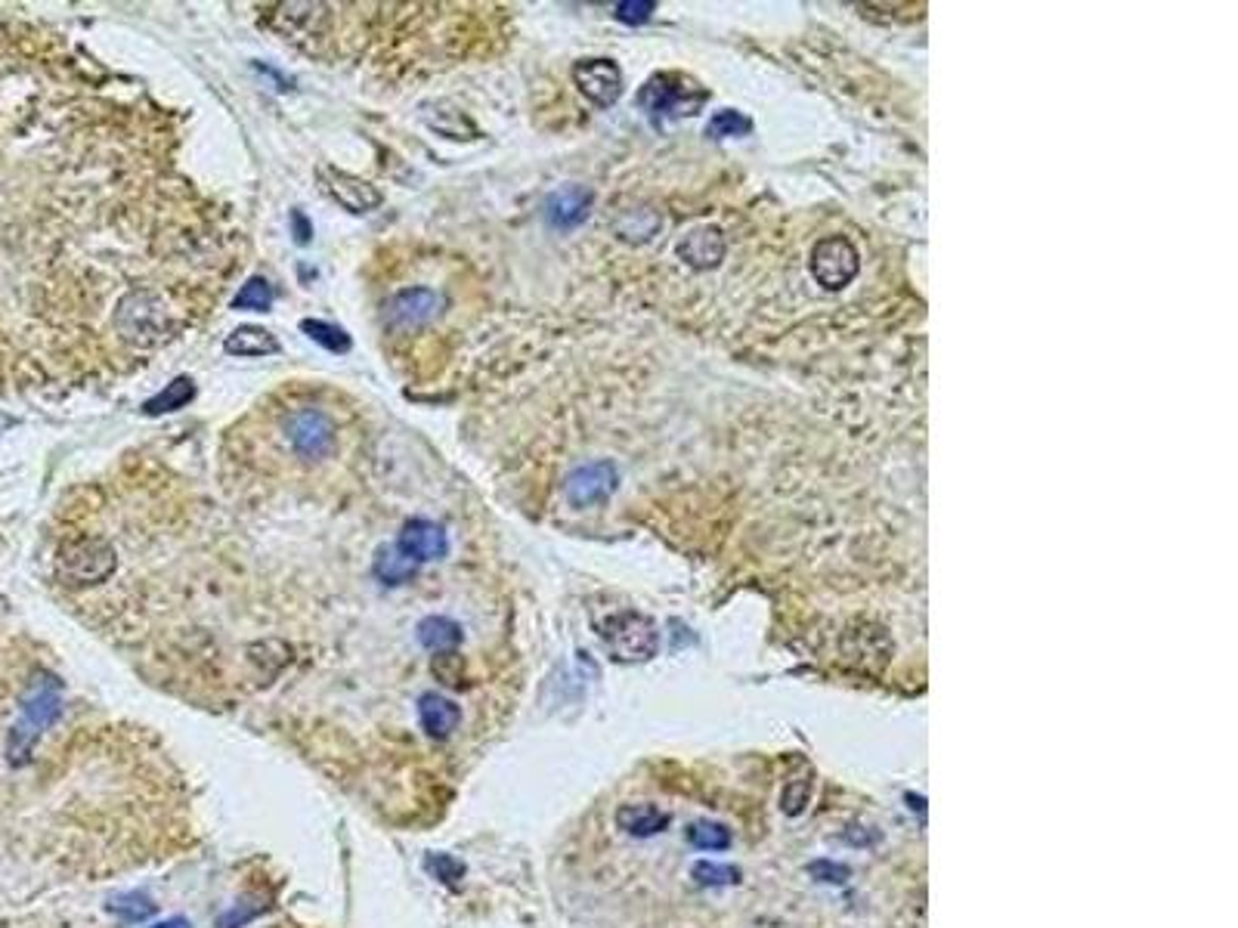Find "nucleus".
I'll use <instances>...</instances> for the list:
<instances>
[{
    "label": "nucleus",
    "mask_w": 1238,
    "mask_h": 928,
    "mask_svg": "<svg viewBox=\"0 0 1238 928\" xmlns=\"http://www.w3.org/2000/svg\"><path fill=\"white\" fill-rule=\"evenodd\" d=\"M693 880L700 882V885H706V888H722V885L737 882V870L734 866H719V863L700 861L693 866Z\"/></svg>",
    "instance_id": "obj_27"
},
{
    "label": "nucleus",
    "mask_w": 1238,
    "mask_h": 928,
    "mask_svg": "<svg viewBox=\"0 0 1238 928\" xmlns=\"http://www.w3.org/2000/svg\"><path fill=\"white\" fill-rule=\"evenodd\" d=\"M688 842L700 851H727L731 848V830L715 823V820H697L688 827Z\"/></svg>",
    "instance_id": "obj_21"
},
{
    "label": "nucleus",
    "mask_w": 1238,
    "mask_h": 928,
    "mask_svg": "<svg viewBox=\"0 0 1238 928\" xmlns=\"http://www.w3.org/2000/svg\"><path fill=\"white\" fill-rule=\"evenodd\" d=\"M657 7L654 3H642V0H626V3H616V19L626 22V25H642L650 19Z\"/></svg>",
    "instance_id": "obj_30"
},
{
    "label": "nucleus",
    "mask_w": 1238,
    "mask_h": 928,
    "mask_svg": "<svg viewBox=\"0 0 1238 928\" xmlns=\"http://www.w3.org/2000/svg\"><path fill=\"white\" fill-rule=\"evenodd\" d=\"M399 552L406 554L413 564H434V560H443L449 554V536L440 523L425 521V517H415L403 526V533L394 542Z\"/></svg>",
    "instance_id": "obj_11"
},
{
    "label": "nucleus",
    "mask_w": 1238,
    "mask_h": 928,
    "mask_svg": "<svg viewBox=\"0 0 1238 928\" xmlns=\"http://www.w3.org/2000/svg\"><path fill=\"white\" fill-rule=\"evenodd\" d=\"M601 637L616 663H644L660 651V632L654 619L642 613H616L601 625Z\"/></svg>",
    "instance_id": "obj_5"
},
{
    "label": "nucleus",
    "mask_w": 1238,
    "mask_h": 928,
    "mask_svg": "<svg viewBox=\"0 0 1238 928\" xmlns=\"http://www.w3.org/2000/svg\"><path fill=\"white\" fill-rule=\"evenodd\" d=\"M196 396V387H193V381L189 378H177V381H171L165 391L155 393L152 400H146V406H143V412L146 415H165V412H177V408H183L189 400Z\"/></svg>",
    "instance_id": "obj_20"
},
{
    "label": "nucleus",
    "mask_w": 1238,
    "mask_h": 928,
    "mask_svg": "<svg viewBox=\"0 0 1238 928\" xmlns=\"http://www.w3.org/2000/svg\"><path fill=\"white\" fill-rule=\"evenodd\" d=\"M415 637H418V644H421L425 651L446 653V651H456V647L462 644L464 632L456 619L425 616L418 622V629H415Z\"/></svg>",
    "instance_id": "obj_17"
},
{
    "label": "nucleus",
    "mask_w": 1238,
    "mask_h": 928,
    "mask_svg": "<svg viewBox=\"0 0 1238 928\" xmlns=\"http://www.w3.org/2000/svg\"><path fill=\"white\" fill-rule=\"evenodd\" d=\"M292 223H295V232H297V242H307L310 239V227H307V220L300 217V214H292Z\"/></svg>",
    "instance_id": "obj_32"
},
{
    "label": "nucleus",
    "mask_w": 1238,
    "mask_h": 928,
    "mask_svg": "<svg viewBox=\"0 0 1238 928\" xmlns=\"http://www.w3.org/2000/svg\"><path fill=\"white\" fill-rule=\"evenodd\" d=\"M282 437L297 461H326L338 449V424L319 406H297L282 422Z\"/></svg>",
    "instance_id": "obj_4"
},
{
    "label": "nucleus",
    "mask_w": 1238,
    "mask_h": 928,
    "mask_svg": "<svg viewBox=\"0 0 1238 928\" xmlns=\"http://www.w3.org/2000/svg\"><path fill=\"white\" fill-rule=\"evenodd\" d=\"M273 285L266 282V279L254 276L248 279L245 285L239 288V294L232 297V307L235 309H251V313H266V309L273 307Z\"/></svg>",
    "instance_id": "obj_22"
},
{
    "label": "nucleus",
    "mask_w": 1238,
    "mask_h": 928,
    "mask_svg": "<svg viewBox=\"0 0 1238 928\" xmlns=\"http://www.w3.org/2000/svg\"><path fill=\"white\" fill-rule=\"evenodd\" d=\"M415 570H418V564H413L396 545H381L379 552H375V560H372V572H375V579L384 582V586L413 582Z\"/></svg>",
    "instance_id": "obj_19"
},
{
    "label": "nucleus",
    "mask_w": 1238,
    "mask_h": 928,
    "mask_svg": "<svg viewBox=\"0 0 1238 928\" xmlns=\"http://www.w3.org/2000/svg\"><path fill=\"white\" fill-rule=\"evenodd\" d=\"M418 724L428 733L430 740H446L459 731L462 724V709L440 694H421L418 700Z\"/></svg>",
    "instance_id": "obj_13"
},
{
    "label": "nucleus",
    "mask_w": 1238,
    "mask_h": 928,
    "mask_svg": "<svg viewBox=\"0 0 1238 928\" xmlns=\"http://www.w3.org/2000/svg\"><path fill=\"white\" fill-rule=\"evenodd\" d=\"M300 328L307 331V338H314L316 343H322V347L331 350V353H347V350H350V335H347L344 328L331 326V323H322V319H304Z\"/></svg>",
    "instance_id": "obj_23"
},
{
    "label": "nucleus",
    "mask_w": 1238,
    "mask_h": 928,
    "mask_svg": "<svg viewBox=\"0 0 1238 928\" xmlns=\"http://www.w3.org/2000/svg\"><path fill=\"white\" fill-rule=\"evenodd\" d=\"M638 102L644 106V112H650L654 118H684L706 102V90H700L697 84L684 81L678 75H657L644 87Z\"/></svg>",
    "instance_id": "obj_6"
},
{
    "label": "nucleus",
    "mask_w": 1238,
    "mask_h": 928,
    "mask_svg": "<svg viewBox=\"0 0 1238 928\" xmlns=\"http://www.w3.org/2000/svg\"><path fill=\"white\" fill-rule=\"evenodd\" d=\"M430 672H434V678L443 687H456L459 690L464 685V663L456 651L437 653L434 663H430Z\"/></svg>",
    "instance_id": "obj_26"
},
{
    "label": "nucleus",
    "mask_w": 1238,
    "mask_h": 928,
    "mask_svg": "<svg viewBox=\"0 0 1238 928\" xmlns=\"http://www.w3.org/2000/svg\"><path fill=\"white\" fill-rule=\"evenodd\" d=\"M678 258L688 261L697 270H710L715 263L725 258V239L719 229H697L691 236H684V242L678 244Z\"/></svg>",
    "instance_id": "obj_16"
},
{
    "label": "nucleus",
    "mask_w": 1238,
    "mask_h": 928,
    "mask_svg": "<svg viewBox=\"0 0 1238 928\" xmlns=\"http://www.w3.org/2000/svg\"><path fill=\"white\" fill-rule=\"evenodd\" d=\"M743 133H749V118H743L734 109H725L710 121V137H743Z\"/></svg>",
    "instance_id": "obj_28"
},
{
    "label": "nucleus",
    "mask_w": 1238,
    "mask_h": 928,
    "mask_svg": "<svg viewBox=\"0 0 1238 928\" xmlns=\"http://www.w3.org/2000/svg\"><path fill=\"white\" fill-rule=\"evenodd\" d=\"M811 798V777H796V780L787 786V793H784V811L787 815H802L806 811V805H809Z\"/></svg>",
    "instance_id": "obj_29"
},
{
    "label": "nucleus",
    "mask_w": 1238,
    "mask_h": 928,
    "mask_svg": "<svg viewBox=\"0 0 1238 928\" xmlns=\"http://www.w3.org/2000/svg\"><path fill=\"white\" fill-rule=\"evenodd\" d=\"M573 81L594 106H613L623 94V72L613 59H582L573 66Z\"/></svg>",
    "instance_id": "obj_10"
},
{
    "label": "nucleus",
    "mask_w": 1238,
    "mask_h": 928,
    "mask_svg": "<svg viewBox=\"0 0 1238 928\" xmlns=\"http://www.w3.org/2000/svg\"><path fill=\"white\" fill-rule=\"evenodd\" d=\"M858 251L855 244L842 236H830L824 242L814 244L811 251V276L818 279V285H824L826 292H840L845 288L852 279L858 276Z\"/></svg>",
    "instance_id": "obj_7"
},
{
    "label": "nucleus",
    "mask_w": 1238,
    "mask_h": 928,
    "mask_svg": "<svg viewBox=\"0 0 1238 928\" xmlns=\"http://www.w3.org/2000/svg\"><path fill=\"white\" fill-rule=\"evenodd\" d=\"M425 870H428L434 880L440 882V885H446V888H459L464 880V863L459 861V858H452V854H428L425 858Z\"/></svg>",
    "instance_id": "obj_24"
},
{
    "label": "nucleus",
    "mask_w": 1238,
    "mask_h": 928,
    "mask_svg": "<svg viewBox=\"0 0 1238 928\" xmlns=\"http://www.w3.org/2000/svg\"><path fill=\"white\" fill-rule=\"evenodd\" d=\"M102 94L50 34L0 22V391L116 365L183 335L220 297L232 236L189 198L165 205V167L112 186L140 162L106 159Z\"/></svg>",
    "instance_id": "obj_1"
},
{
    "label": "nucleus",
    "mask_w": 1238,
    "mask_h": 928,
    "mask_svg": "<svg viewBox=\"0 0 1238 928\" xmlns=\"http://www.w3.org/2000/svg\"><path fill=\"white\" fill-rule=\"evenodd\" d=\"M59 712H63V690H59V681L50 678V675L34 678L32 685H29V690H25L22 702H19L17 724L10 728V736H7V762L13 767L29 765V762H32L34 746H37V740H41V733L47 731L50 724L59 718Z\"/></svg>",
    "instance_id": "obj_2"
},
{
    "label": "nucleus",
    "mask_w": 1238,
    "mask_h": 928,
    "mask_svg": "<svg viewBox=\"0 0 1238 928\" xmlns=\"http://www.w3.org/2000/svg\"><path fill=\"white\" fill-rule=\"evenodd\" d=\"M319 179H322L326 193H329V196L350 214L375 211L381 205V198H384L372 183L353 177V174H347V171H338V167H322V171H319Z\"/></svg>",
    "instance_id": "obj_12"
},
{
    "label": "nucleus",
    "mask_w": 1238,
    "mask_h": 928,
    "mask_svg": "<svg viewBox=\"0 0 1238 928\" xmlns=\"http://www.w3.org/2000/svg\"><path fill=\"white\" fill-rule=\"evenodd\" d=\"M672 815L662 811L650 801H635V805H620L616 811V827L632 836V839H650V836H660L662 830H669Z\"/></svg>",
    "instance_id": "obj_14"
},
{
    "label": "nucleus",
    "mask_w": 1238,
    "mask_h": 928,
    "mask_svg": "<svg viewBox=\"0 0 1238 928\" xmlns=\"http://www.w3.org/2000/svg\"><path fill=\"white\" fill-rule=\"evenodd\" d=\"M616 483H620V473H616L613 461H592V465H582L567 477L563 495L573 507H592L601 505L604 499H611Z\"/></svg>",
    "instance_id": "obj_8"
},
{
    "label": "nucleus",
    "mask_w": 1238,
    "mask_h": 928,
    "mask_svg": "<svg viewBox=\"0 0 1238 928\" xmlns=\"http://www.w3.org/2000/svg\"><path fill=\"white\" fill-rule=\"evenodd\" d=\"M443 309V294L434 288H403L387 301V323L399 331H415Z\"/></svg>",
    "instance_id": "obj_9"
},
{
    "label": "nucleus",
    "mask_w": 1238,
    "mask_h": 928,
    "mask_svg": "<svg viewBox=\"0 0 1238 928\" xmlns=\"http://www.w3.org/2000/svg\"><path fill=\"white\" fill-rule=\"evenodd\" d=\"M223 350L230 353V357H273V353H280V341H276V335L273 331H266V328H258V326H242L235 328V331H230L227 335V341H223Z\"/></svg>",
    "instance_id": "obj_18"
},
{
    "label": "nucleus",
    "mask_w": 1238,
    "mask_h": 928,
    "mask_svg": "<svg viewBox=\"0 0 1238 928\" xmlns=\"http://www.w3.org/2000/svg\"><path fill=\"white\" fill-rule=\"evenodd\" d=\"M589 208H592V193L582 189V186H567V189H558L555 196L548 198L545 217H548L551 227L570 229L585 220Z\"/></svg>",
    "instance_id": "obj_15"
},
{
    "label": "nucleus",
    "mask_w": 1238,
    "mask_h": 928,
    "mask_svg": "<svg viewBox=\"0 0 1238 928\" xmlns=\"http://www.w3.org/2000/svg\"><path fill=\"white\" fill-rule=\"evenodd\" d=\"M59 579L72 588H90L109 582L118 570L116 545L106 536L87 533V536L68 538L56 557Z\"/></svg>",
    "instance_id": "obj_3"
},
{
    "label": "nucleus",
    "mask_w": 1238,
    "mask_h": 928,
    "mask_svg": "<svg viewBox=\"0 0 1238 928\" xmlns=\"http://www.w3.org/2000/svg\"><path fill=\"white\" fill-rule=\"evenodd\" d=\"M149 928H193V926H189V919H183V916H174V919L155 922V926H149Z\"/></svg>",
    "instance_id": "obj_33"
},
{
    "label": "nucleus",
    "mask_w": 1238,
    "mask_h": 928,
    "mask_svg": "<svg viewBox=\"0 0 1238 928\" xmlns=\"http://www.w3.org/2000/svg\"><path fill=\"white\" fill-rule=\"evenodd\" d=\"M811 873H814L818 880L833 882V885H842V882L848 880V866H842V863H830V861L811 863Z\"/></svg>",
    "instance_id": "obj_31"
},
{
    "label": "nucleus",
    "mask_w": 1238,
    "mask_h": 928,
    "mask_svg": "<svg viewBox=\"0 0 1238 928\" xmlns=\"http://www.w3.org/2000/svg\"><path fill=\"white\" fill-rule=\"evenodd\" d=\"M109 910L116 913V916H121L124 922H143V919H149V916L155 913V904H152V897L149 895L128 892V895L116 897V900L109 904Z\"/></svg>",
    "instance_id": "obj_25"
}]
</instances>
